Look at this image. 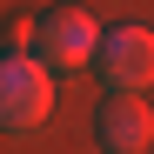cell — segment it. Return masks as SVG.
<instances>
[{"label": "cell", "instance_id": "1", "mask_svg": "<svg viewBox=\"0 0 154 154\" xmlns=\"http://www.w3.org/2000/svg\"><path fill=\"white\" fill-rule=\"evenodd\" d=\"M54 114V67L40 54H0V134L27 141Z\"/></svg>", "mask_w": 154, "mask_h": 154}, {"label": "cell", "instance_id": "2", "mask_svg": "<svg viewBox=\"0 0 154 154\" xmlns=\"http://www.w3.org/2000/svg\"><path fill=\"white\" fill-rule=\"evenodd\" d=\"M87 67H100V87H107V94H147L154 87V34L147 27L100 34V47H94Z\"/></svg>", "mask_w": 154, "mask_h": 154}, {"label": "cell", "instance_id": "3", "mask_svg": "<svg viewBox=\"0 0 154 154\" xmlns=\"http://www.w3.org/2000/svg\"><path fill=\"white\" fill-rule=\"evenodd\" d=\"M94 47H100V20H94L87 7H47V14H40V47H34V54L54 67V74L87 67Z\"/></svg>", "mask_w": 154, "mask_h": 154}, {"label": "cell", "instance_id": "4", "mask_svg": "<svg viewBox=\"0 0 154 154\" xmlns=\"http://www.w3.org/2000/svg\"><path fill=\"white\" fill-rule=\"evenodd\" d=\"M100 154H147L154 141V114L141 94H107V107H100Z\"/></svg>", "mask_w": 154, "mask_h": 154}, {"label": "cell", "instance_id": "5", "mask_svg": "<svg viewBox=\"0 0 154 154\" xmlns=\"http://www.w3.org/2000/svg\"><path fill=\"white\" fill-rule=\"evenodd\" d=\"M40 47V14H14L7 20V54H34Z\"/></svg>", "mask_w": 154, "mask_h": 154}]
</instances>
